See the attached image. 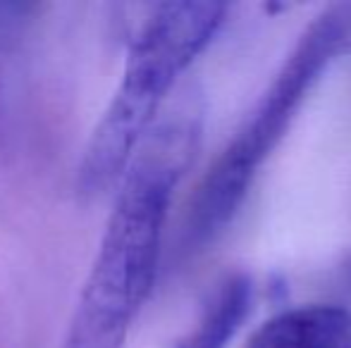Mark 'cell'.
Instances as JSON below:
<instances>
[{
    "label": "cell",
    "mask_w": 351,
    "mask_h": 348,
    "mask_svg": "<svg viewBox=\"0 0 351 348\" xmlns=\"http://www.w3.org/2000/svg\"><path fill=\"white\" fill-rule=\"evenodd\" d=\"M349 51L351 5H332L306 27L246 122L201 176L182 229L186 251L210 246L234 222L261 168L285 139L308 93Z\"/></svg>",
    "instance_id": "obj_2"
},
{
    "label": "cell",
    "mask_w": 351,
    "mask_h": 348,
    "mask_svg": "<svg viewBox=\"0 0 351 348\" xmlns=\"http://www.w3.org/2000/svg\"><path fill=\"white\" fill-rule=\"evenodd\" d=\"M38 12V5L29 3H0V46L14 41V36L24 34L32 17Z\"/></svg>",
    "instance_id": "obj_6"
},
{
    "label": "cell",
    "mask_w": 351,
    "mask_h": 348,
    "mask_svg": "<svg viewBox=\"0 0 351 348\" xmlns=\"http://www.w3.org/2000/svg\"><path fill=\"white\" fill-rule=\"evenodd\" d=\"M244 348H351V310L335 303H306L265 320Z\"/></svg>",
    "instance_id": "obj_4"
},
{
    "label": "cell",
    "mask_w": 351,
    "mask_h": 348,
    "mask_svg": "<svg viewBox=\"0 0 351 348\" xmlns=\"http://www.w3.org/2000/svg\"><path fill=\"white\" fill-rule=\"evenodd\" d=\"M201 139V112L182 105L156 120L120 179L98 256L62 348H122L158 277L167 210Z\"/></svg>",
    "instance_id": "obj_1"
},
{
    "label": "cell",
    "mask_w": 351,
    "mask_h": 348,
    "mask_svg": "<svg viewBox=\"0 0 351 348\" xmlns=\"http://www.w3.org/2000/svg\"><path fill=\"white\" fill-rule=\"evenodd\" d=\"M227 10L225 3L184 0L162 3L148 14L79 163L77 186L84 196H98L122 179L170 91L222 29Z\"/></svg>",
    "instance_id": "obj_3"
},
{
    "label": "cell",
    "mask_w": 351,
    "mask_h": 348,
    "mask_svg": "<svg viewBox=\"0 0 351 348\" xmlns=\"http://www.w3.org/2000/svg\"><path fill=\"white\" fill-rule=\"evenodd\" d=\"M256 301V284L249 272H230L206 298L196 325L177 336L172 348H227L246 325Z\"/></svg>",
    "instance_id": "obj_5"
}]
</instances>
